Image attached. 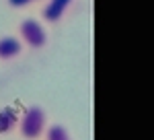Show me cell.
Instances as JSON below:
<instances>
[{
  "mask_svg": "<svg viewBox=\"0 0 154 140\" xmlns=\"http://www.w3.org/2000/svg\"><path fill=\"white\" fill-rule=\"evenodd\" d=\"M8 8H14V11H23V8H29L33 4H39L41 0H4Z\"/></svg>",
  "mask_w": 154,
  "mask_h": 140,
  "instance_id": "7",
  "label": "cell"
},
{
  "mask_svg": "<svg viewBox=\"0 0 154 140\" xmlns=\"http://www.w3.org/2000/svg\"><path fill=\"white\" fill-rule=\"evenodd\" d=\"M19 132L25 140H37L43 136V132L48 128V116L41 107L31 105L27 107L23 113L19 116Z\"/></svg>",
  "mask_w": 154,
  "mask_h": 140,
  "instance_id": "2",
  "label": "cell"
},
{
  "mask_svg": "<svg viewBox=\"0 0 154 140\" xmlns=\"http://www.w3.org/2000/svg\"><path fill=\"white\" fill-rule=\"evenodd\" d=\"M41 11H39V17H41V23L43 25H60L68 12L72 11L74 2L76 0H41Z\"/></svg>",
  "mask_w": 154,
  "mask_h": 140,
  "instance_id": "3",
  "label": "cell"
},
{
  "mask_svg": "<svg viewBox=\"0 0 154 140\" xmlns=\"http://www.w3.org/2000/svg\"><path fill=\"white\" fill-rule=\"evenodd\" d=\"M25 46L17 35H0V62H12L21 58Z\"/></svg>",
  "mask_w": 154,
  "mask_h": 140,
  "instance_id": "4",
  "label": "cell"
},
{
  "mask_svg": "<svg viewBox=\"0 0 154 140\" xmlns=\"http://www.w3.org/2000/svg\"><path fill=\"white\" fill-rule=\"evenodd\" d=\"M19 124V111L14 107H4L0 109V134H8L17 128Z\"/></svg>",
  "mask_w": 154,
  "mask_h": 140,
  "instance_id": "5",
  "label": "cell"
},
{
  "mask_svg": "<svg viewBox=\"0 0 154 140\" xmlns=\"http://www.w3.org/2000/svg\"><path fill=\"white\" fill-rule=\"evenodd\" d=\"M17 37L21 39V43L29 49H43L49 43V33L48 27L35 17H25L17 27Z\"/></svg>",
  "mask_w": 154,
  "mask_h": 140,
  "instance_id": "1",
  "label": "cell"
},
{
  "mask_svg": "<svg viewBox=\"0 0 154 140\" xmlns=\"http://www.w3.org/2000/svg\"><path fill=\"white\" fill-rule=\"evenodd\" d=\"M45 140H72L70 138V132L64 128L62 124H54V126H49L45 128Z\"/></svg>",
  "mask_w": 154,
  "mask_h": 140,
  "instance_id": "6",
  "label": "cell"
}]
</instances>
